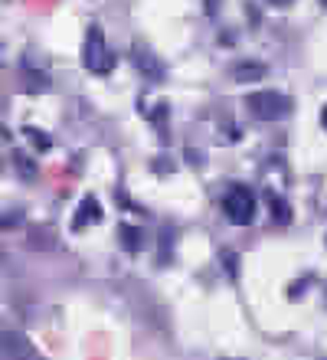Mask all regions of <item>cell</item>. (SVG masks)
<instances>
[{"label":"cell","instance_id":"1","mask_svg":"<svg viewBox=\"0 0 327 360\" xmlns=\"http://www.w3.org/2000/svg\"><path fill=\"white\" fill-rule=\"evenodd\" d=\"M245 108L262 122H275V118H285L291 112V98L281 92H271V89H262V92L245 95Z\"/></svg>","mask_w":327,"mask_h":360},{"label":"cell","instance_id":"2","mask_svg":"<svg viewBox=\"0 0 327 360\" xmlns=\"http://www.w3.org/2000/svg\"><path fill=\"white\" fill-rule=\"evenodd\" d=\"M85 66L92 69L95 76H105V72L115 69V56H112V49L105 46L102 27H92L89 37H85Z\"/></svg>","mask_w":327,"mask_h":360},{"label":"cell","instance_id":"3","mask_svg":"<svg viewBox=\"0 0 327 360\" xmlns=\"http://www.w3.org/2000/svg\"><path fill=\"white\" fill-rule=\"evenodd\" d=\"M226 217L233 219L236 226H249L255 219V197L249 187H229V193L223 197Z\"/></svg>","mask_w":327,"mask_h":360},{"label":"cell","instance_id":"4","mask_svg":"<svg viewBox=\"0 0 327 360\" xmlns=\"http://www.w3.org/2000/svg\"><path fill=\"white\" fill-rule=\"evenodd\" d=\"M0 357H13V360H33L39 357V351L30 344L27 334L20 331H0Z\"/></svg>","mask_w":327,"mask_h":360},{"label":"cell","instance_id":"5","mask_svg":"<svg viewBox=\"0 0 327 360\" xmlns=\"http://www.w3.org/2000/svg\"><path fill=\"white\" fill-rule=\"evenodd\" d=\"M131 56H134V66H138L141 72H144V76L150 79V82H160V79H164V63H160V59L154 56L150 49H144V46L138 43Z\"/></svg>","mask_w":327,"mask_h":360},{"label":"cell","instance_id":"6","mask_svg":"<svg viewBox=\"0 0 327 360\" xmlns=\"http://www.w3.org/2000/svg\"><path fill=\"white\" fill-rule=\"evenodd\" d=\"M102 219V203L95 197H85L82 203H79V210H75V219H72V229L79 233V229H85L89 223H98Z\"/></svg>","mask_w":327,"mask_h":360},{"label":"cell","instance_id":"7","mask_svg":"<svg viewBox=\"0 0 327 360\" xmlns=\"http://www.w3.org/2000/svg\"><path fill=\"white\" fill-rule=\"evenodd\" d=\"M233 76L239 79V82H259V79H265V66H252V63H243V66L233 69Z\"/></svg>","mask_w":327,"mask_h":360},{"label":"cell","instance_id":"8","mask_svg":"<svg viewBox=\"0 0 327 360\" xmlns=\"http://www.w3.org/2000/svg\"><path fill=\"white\" fill-rule=\"evenodd\" d=\"M118 233H122V239H124V249H128V252H138L144 233H141L138 226H128V223H122V226H118Z\"/></svg>","mask_w":327,"mask_h":360},{"label":"cell","instance_id":"9","mask_svg":"<svg viewBox=\"0 0 327 360\" xmlns=\"http://www.w3.org/2000/svg\"><path fill=\"white\" fill-rule=\"evenodd\" d=\"M271 217L278 219V223H288V219H291V207L281 197H271Z\"/></svg>","mask_w":327,"mask_h":360},{"label":"cell","instance_id":"10","mask_svg":"<svg viewBox=\"0 0 327 360\" xmlns=\"http://www.w3.org/2000/svg\"><path fill=\"white\" fill-rule=\"evenodd\" d=\"M23 134H27L30 141L37 144L39 151H49V148H53V141H49V138H46V134H43V131H37V128H27V131H23Z\"/></svg>","mask_w":327,"mask_h":360},{"label":"cell","instance_id":"11","mask_svg":"<svg viewBox=\"0 0 327 360\" xmlns=\"http://www.w3.org/2000/svg\"><path fill=\"white\" fill-rule=\"evenodd\" d=\"M13 161H17V167H20V174H23V177H33V167H30V161L23 158V154H13Z\"/></svg>","mask_w":327,"mask_h":360},{"label":"cell","instance_id":"12","mask_svg":"<svg viewBox=\"0 0 327 360\" xmlns=\"http://www.w3.org/2000/svg\"><path fill=\"white\" fill-rule=\"evenodd\" d=\"M17 223H20V213H7V219H4L0 226H17Z\"/></svg>","mask_w":327,"mask_h":360},{"label":"cell","instance_id":"13","mask_svg":"<svg viewBox=\"0 0 327 360\" xmlns=\"http://www.w3.org/2000/svg\"><path fill=\"white\" fill-rule=\"evenodd\" d=\"M321 124L327 128V105H324V112H321Z\"/></svg>","mask_w":327,"mask_h":360},{"label":"cell","instance_id":"14","mask_svg":"<svg viewBox=\"0 0 327 360\" xmlns=\"http://www.w3.org/2000/svg\"><path fill=\"white\" fill-rule=\"evenodd\" d=\"M275 4H291V0H275Z\"/></svg>","mask_w":327,"mask_h":360},{"label":"cell","instance_id":"15","mask_svg":"<svg viewBox=\"0 0 327 360\" xmlns=\"http://www.w3.org/2000/svg\"><path fill=\"white\" fill-rule=\"evenodd\" d=\"M321 4H324V7H327V0H321Z\"/></svg>","mask_w":327,"mask_h":360}]
</instances>
